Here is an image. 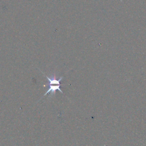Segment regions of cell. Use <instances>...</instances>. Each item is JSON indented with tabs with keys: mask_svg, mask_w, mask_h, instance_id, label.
I'll list each match as a JSON object with an SVG mask.
<instances>
[{
	"mask_svg": "<svg viewBox=\"0 0 146 146\" xmlns=\"http://www.w3.org/2000/svg\"><path fill=\"white\" fill-rule=\"evenodd\" d=\"M44 76L46 77V78L47 79V80L48 81V83L47 84L48 88L47 91L45 92V94L43 95V96H44L47 94H50L51 96H52L55 94L56 91H57V90L60 91L61 93L63 94V91L60 88V82L63 79V76H60L59 79H57L55 73L53 74L51 76V77H48L45 75H44Z\"/></svg>",
	"mask_w": 146,
	"mask_h": 146,
	"instance_id": "6da1fadb",
	"label": "cell"
}]
</instances>
